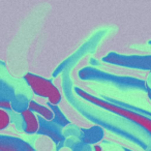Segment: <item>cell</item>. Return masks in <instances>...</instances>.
I'll return each instance as SVG.
<instances>
[{
	"label": "cell",
	"mask_w": 151,
	"mask_h": 151,
	"mask_svg": "<svg viewBox=\"0 0 151 151\" xmlns=\"http://www.w3.org/2000/svg\"><path fill=\"white\" fill-rule=\"evenodd\" d=\"M76 92L78 93L81 97H83L86 101H90V103L94 104V105L99 106V107L103 108V109H106L108 111H111L113 113H116L118 115L122 116V117L126 118V119L130 120V121L134 122V123L139 124L140 126L144 127L149 134H151V119L146 116H143L139 113H136L134 111H130V110H127L125 108H122L120 106H117L116 104H111L108 103L106 101H103V99H99V97H95L93 95L88 94L87 92H85L84 90L80 88H76Z\"/></svg>",
	"instance_id": "6da1fadb"
},
{
	"label": "cell",
	"mask_w": 151,
	"mask_h": 151,
	"mask_svg": "<svg viewBox=\"0 0 151 151\" xmlns=\"http://www.w3.org/2000/svg\"><path fill=\"white\" fill-rule=\"evenodd\" d=\"M24 80L36 95L48 99L49 105L57 106L61 101L60 91L50 80H47L31 73H26L24 76Z\"/></svg>",
	"instance_id": "7a4b0ae2"
},
{
	"label": "cell",
	"mask_w": 151,
	"mask_h": 151,
	"mask_svg": "<svg viewBox=\"0 0 151 151\" xmlns=\"http://www.w3.org/2000/svg\"><path fill=\"white\" fill-rule=\"evenodd\" d=\"M0 151H34V149L19 138L0 136Z\"/></svg>",
	"instance_id": "3957f363"
},
{
	"label": "cell",
	"mask_w": 151,
	"mask_h": 151,
	"mask_svg": "<svg viewBox=\"0 0 151 151\" xmlns=\"http://www.w3.org/2000/svg\"><path fill=\"white\" fill-rule=\"evenodd\" d=\"M38 119H40V130H38L40 134L49 137L56 144L64 141V136L62 134L61 126H59L53 121H46L42 118H38Z\"/></svg>",
	"instance_id": "277c9868"
},
{
	"label": "cell",
	"mask_w": 151,
	"mask_h": 151,
	"mask_svg": "<svg viewBox=\"0 0 151 151\" xmlns=\"http://www.w3.org/2000/svg\"><path fill=\"white\" fill-rule=\"evenodd\" d=\"M20 117L22 120V125H23L24 132L28 134H33L38 132L40 130V119L37 116L29 109H26L22 113H20Z\"/></svg>",
	"instance_id": "5b68a950"
},
{
	"label": "cell",
	"mask_w": 151,
	"mask_h": 151,
	"mask_svg": "<svg viewBox=\"0 0 151 151\" xmlns=\"http://www.w3.org/2000/svg\"><path fill=\"white\" fill-rule=\"evenodd\" d=\"M104 130L99 126H93L91 128L81 130V139L82 142L85 144H94L103 139Z\"/></svg>",
	"instance_id": "8992f818"
},
{
	"label": "cell",
	"mask_w": 151,
	"mask_h": 151,
	"mask_svg": "<svg viewBox=\"0 0 151 151\" xmlns=\"http://www.w3.org/2000/svg\"><path fill=\"white\" fill-rule=\"evenodd\" d=\"M28 109L32 111L33 113H36L46 121H53L54 120V113H53L52 109L50 107H46L37 104L34 101H29V105H28Z\"/></svg>",
	"instance_id": "52a82bcc"
},
{
	"label": "cell",
	"mask_w": 151,
	"mask_h": 151,
	"mask_svg": "<svg viewBox=\"0 0 151 151\" xmlns=\"http://www.w3.org/2000/svg\"><path fill=\"white\" fill-rule=\"evenodd\" d=\"M11 103L13 110H15L16 112H19V113H22L26 109H28V105H29V101L23 95H15V97L12 99Z\"/></svg>",
	"instance_id": "ba28073f"
},
{
	"label": "cell",
	"mask_w": 151,
	"mask_h": 151,
	"mask_svg": "<svg viewBox=\"0 0 151 151\" xmlns=\"http://www.w3.org/2000/svg\"><path fill=\"white\" fill-rule=\"evenodd\" d=\"M49 107L52 109L53 113H54V120H53V122H55L56 124H58V125L61 126V127H65V126L68 125L69 121L65 118V116L63 115V113L59 110V108L57 107V106L49 105Z\"/></svg>",
	"instance_id": "9c48e42d"
},
{
	"label": "cell",
	"mask_w": 151,
	"mask_h": 151,
	"mask_svg": "<svg viewBox=\"0 0 151 151\" xmlns=\"http://www.w3.org/2000/svg\"><path fill=\"white\" fill-rule=\"evenodd\" d=\"M12 118L9 113L4 109H0V130H3L9 125Z\"/></svg>",
	"instance_id": "30bf717a"
},
{
	"label": "cell",
	"mask_w": 151,
	"mask_h": 151,
	"mask_svg": "<svg viewBox=\"0 0 151 151\" xmlns=\"http://www.w3.org/2000/svg\"><path fill=\"white\" fill-rule=\"evenodd\" d=\"M0 109L13 110V108H12V103L7 101H0Z\"/></svg>",
	"instance_id": "8fae6325"
},
{
	"label": "cell",
	"mask_w": 151,
	"mask_h": 151,
	"mask_svg": "<svg viewBox=\"0 0 151 151\" xmlns=\"http://www.w3.org/2000/svg\"><path fill=\"white\" fill-rule=\"evenodd\" d=\"M94 151H103V149H101V146L96 145V146H94Z\"/></svg>",
	"instance_id": "7c38bea8"
},
{
	"label": "cell",
	"mask_w": 151,
	"mask_h": 151,
	"mask_svg": "<svg viewBox=\"0 0 151 151\" xmlns=\"http://www.w3.org/2000/svg\"><path fill=\"white\" fill-rule=\"evenodd\" d=\"M125 151H130V150H128V149H125Z\"/></svg>",
	"instance_id": "4fadbf2b"
}]
</instances>
